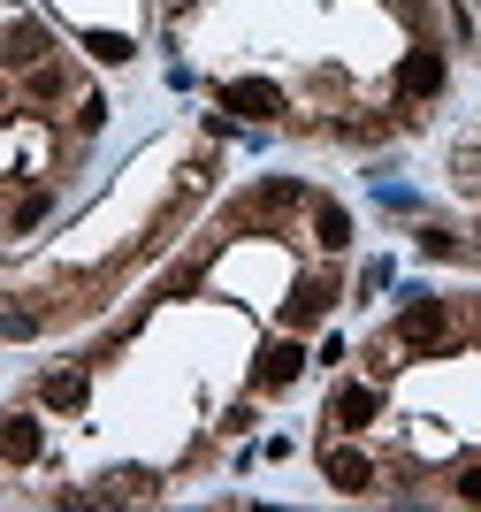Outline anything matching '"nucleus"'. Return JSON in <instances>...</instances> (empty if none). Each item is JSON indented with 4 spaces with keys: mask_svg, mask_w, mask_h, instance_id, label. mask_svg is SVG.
<instances>
[{
    "mask_svg": "<svg viewBox=\"0 0 481 512\" xmlns=\"http://www.w3.org/2000/svg\"><path fill=\"white\" fill-rule=\"evenodd\" d=\"M398 352H428V360H443V352H451V344H459V321H451V306L443 299H413L398 314Z\"/></svg>",
    "mask_w": 481,
    "mask_h": 512,
    "instance_id": "nucleus-1",
    "label": "nucleus"
},
{
    "mask_svg": "<svg viewBox=\"0 0 481 512\" xmlns=\"http://www.w3.org/2000/svg\"><path fill=\"white\" fill-rule=\"evenodd\" d=\"M39 62H54L46 23H31L23 8H0V69H39Z\"/></svg>",
    "mask_w": 481,
    "mask_h": 512,
    "instance_id": "nucleus-2",
    "label": "nucleus"
},
{
    "mask_svg": "<svg viewBox=\"0 0 481 512\" xmlns=\"http://www.w3.org/2000/svg\"><path fill=\"white\" fill-rule=\"evenodd\" d=\"M291 207H306V192H298V184H283V176H268V184H252L245 199H237V230H252V222H283V214Z\"/></svg>",
    "mask_w": 481,
    "mask_h": 512,
    "instance_id": "nucleus-3",
    "label": "nucleus"
},
{
    "mask_svg": "<svg viewBox=\"0 0 481 512\" xmlns=\"http://www.w3.org/2000/svg\"><path fill=\"white\" fill-rule=\"evenodd\" d=\"M398 92H405V100H436V92H443V54H436V46H413V54H405Z\"/></svg>",
    "mask_w": 481,
    "mask_h": 512,
    "instance_id": "nucleus-4",
    "label": "nucleus"
},
{
    "mask_svg": "<svg viewBox=\"0 0 481 512\" xmlns=\"http://www.w3.org/2000/svg\"><path fill=\"white\" fill-rule=\"evenodd\" d=\"M321 474H329L336 490H375V459L352 451V444H329V451H321Z\"/></svg>",
    "mask_w": 481,
    "mask_h": 512,
    "instance_id": "nucleus-5",
    "label": "nucleus"
},
{
    "mask_svg": "<svg viewBox=\"0 0 481 512\" xmlns=\"http://www.w3.org/2000/svg\"><path fill=\"white\" fill-rule=\"evenodd\" d=\"M375 413H382V390H367V383H344L329 398V421L336 428H375Z\"/></svg>",
    "mask_w": 481,
    "mask_h": 512,
    "instance_id": "nucleus-6",
    "label": "nucleus"
},
{
    "mask_svg": "<svg viewBox=\"0 0 481 512\" xmlns=\"http://www.w3.org/2000/svg\"><path fill=\"white\" fill-rule=\"evenodd\" d=\"M222 107H237V115H283V92L268 77H237V85H222Z\"/></svg>",
    "mask_w": 481,
    "mask_h": 512,
    "instance_id": "nucleus-7",
    "label": "nucleus"
},
{
    "mask_svg": "<svg viewBox=\"0 0 481 512\" xmlns=\"http://www.w3.org/2000/svg\"><path fill=\"white\" fill-rule=\"evenodd\" d=\"M298 367H306V352H298V344H268V352H260V367H252V383H260V390H291Z\"/></svg>",
    "mask_w": 481,
    "mask_h": 512,
    "instance_id": "nucleus-8",
    "label": "nucleus"
},
{
    "mask_svg": "<svg viewBox=\"0 0 481 512\" xmlns=\"http://www.w3.org/2000/svg\"><path fill=\"white\" fill-rule=\"evenodd\" d=\"M0 459H8V467H31V459H39V421L8 413V421H0Z\"/></svg>",
    "mask_w": 481,
    "mask_h": 512,
    "instance_id": "nucleus-9",
    "label": "nucleus"
},
{
    "mask_svg": "<svg viewBox=\"0 0 481 512\" xmlns=\"http://www.w3.org/2000/svg\"><path fill=\"white\" fill-rule=\"evenodd\" d=\"M39 398H46L54 413H69V406H84V398H92V375H84V367H62V375H46Z\"/></svg>",
    "mask_w": 481,
    "mask_h": 512,
    "instance_id": "nucleus-10",
    "label": "nucleus"
},
{
    "mask_svg": "<svg viewBox=\"0 0 481 512\" xmlns=\"http://www.w3.org/2000/svg\"><path fill=\"white\" fill-rule=\"evenodd\" d=\"M329 299H336V283H329V276H314V283H306V291L291 299V314H283V321H291V329H306V321L329 314Z\"/></svg>",
    "mask_w": 481,
    "mask_h": 512,
    "instance_id": "nucleus-11",
    "label": "nucleus"
},
{
    "mask_svg": "<svg viewBox=\"0 0 481 512\" xmlns=\"http://www.w3.org/2000/svg\"><path fill=\"white\" fill-rule=\"evenodd\" d=\"M344 237H352L344 207H329V199H321V207H314V245H321V253H344Z\"/></svg>",
    "mask_w": 481,
    "mask_h": 512,
    "instance_id": "nucleus-12",
    "label": "nucleus"
},
{
    "mask_svg": "<svg viewBox=\"0 0 481 512\" xmlns=\"http://www.w3.org/2000/svg\"><path fill=\"white\" fill-rule=\"evenodd\" d=\"M84 46H92L100 62H130V39H123V31H92V39H84Z\"/></svg>",
    "mask_w": 481,
    "mask_h": 512,
    "instance_id": "nucleus-13",
    "label": "nucleus"
},
{
    "mask_svg": "<svg viewBox=\"0 0 481 512\" xmlns=\"http://www.w3.org/2000/svg\"><path fill=\"white\" fill-rule=\"evenodd\" d=\"M46 214V192H23L16 207H8V230H31V222H39Z\"/></svg>",
    "mask_w": 481,
    "mask_h": 512,
    "instance_id": "nucleus-14",
    "label": "nucleus"
},
{
    "mask_svg": "<svg viewBox=\"0 0 481 512\" xmlns=\"http://www.w3.org/2000/svg\"><path fill=\"white\" fill-rule=\"evenodd\" d=\"M420 253H428V260H459V237H451V230H420Z\"/></svg>",
    "mask_w": 481,
    "mask_h": 512,
    "instance_id": "nucleus-15",
    "label": "nucleus"
},
{
    "mask_svg": "<svg viewBox=\"0 0 481 512\" xmlns=\"http://www.w3.org/2000/svg\"><path fill=\"white\" fill-rule=\"evenodd\" d=\"M31 329H39V314H23V306H16V314H0V337H31Z\"/></svg>",
    "mask_w": 481,
    "mask_h": 512,
    "instance_id": "nucleus-16",
    "label": "nucleus"
},
{
    "mask_svg": "<svg viewBox=\"0 0 481 512\" xmlns=\"http://www.w3.org/2000/svg\"><path fill=\"white\" fill-rule=\"evenodd\" d=\"M451 490H459V497H466V505H481V467H466V474H459V482H451Z\"/></svg>",
    "mask_w": 481,
    "mask_h": 512,
    "instance_id": "nucleus-17",
    "label": "nucleus"
}]
</instances>
